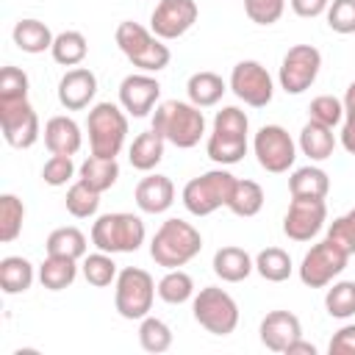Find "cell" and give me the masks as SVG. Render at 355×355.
<instances>
[{
  "label": "cell",
  "instance_id": "1",
  "mask_svg": "<svg viewBox=\"0 0 355 355\" xmlns=\"http://www.w3.org/2000/svg\"><path fill=\"white\" fill-rule=\"evenodd\" d=\"M153 130L178 150H191L205 136V114L186 100H164L153 111Z\"/></svg>",
  "mask_w": 355,
  "mask_h": 355
},
{
  "label": "cell",
  "instance_id": "2",
  "mask_svg": "<svg viewBox=\"0 0 355 355\" xmlns=\"http://www.w3.org/2000/svg\"><path fill=\"white\" fill-rule=\"evenodd\" d=\"M202 250V236L200 230L186 222V219H166L161 222V227L155 230L153 241H150V258L164 266V269H180L189 261H194Z\"/></svg>",
  "mask_w": 355,
  "mask_h": 355
},
{
  "label": "cell",
  "instance_id": "3",
  "mask_svg": "<svg viewBox=\"0 0 355 355\" xmlns=\"http://www.w3.org/2000/svg\"><path fill=\"white\" fill-rule=\"evenodd\" d=\"M116 47L122 50V55L139 69V72H161L166 69L172 53L169 47L164 44V39H158L150 28L133 22V19H125L116 25Z\"/></svg>",
  "mask_w": 355,
  "mask_h": 355
},
{
  "label": "cell",
  "instance_id": "4",
  "mask_svg": "<svg viewBox=\"0 0 355 355\" xmlns=\"http://www.w3.org/2000/svg\"><path fill=\"white\" fill-rule=\"evenodd\" d=\"M89 150L100 158H116L128 141V114L119 103H97L86 119Z\"/></svg>",
  "mask_w": 355,
  "mask_h": 355
},
{
  "label": "cell",
  "instance_id": "5",
  "mask_svg": "<svg viewBox=\"0 0 355 355\" xmlns=\"http://www.w3.org/2000/svg\"><path fill=\"white\" fill-rule=\"evenodd\" d=\"M147 239L144 222L136 214L128 211H111L100 214L92 225V244L103 252L119 255V252H136Z\"/></svg>",
  "mask_w": 355,
  "mask_h": 355
},
{
  "label": "cell",
  "instance_id": "6",
  "mask_svg": "<svg viewBox=\"0 0 355 355\" xmlns=\"http://www.w3.org/2000/svg\"><path fill=\"white\" fill-rule=\"evenodd\" d=\"M158 283L153 280V275L141 266H125L119 269L116 280H114V308L122 319L128 322H139L153 311L155 302V288Z\"/></svg>",
  "mask_w": 355,
  "mask_h": 355
},
{
  "label": "cell",
  "instance_id": "7",
  "mask_svg": "<svg viewBox=\"0 0 355 355\" xmlns=\"http://www.w3.org/2000/svg\"><path fill=\"white\" fill-rule=\"evenodd\" d=\"M233 186H236V175H230L225 166L208 169L183 186L180 202L191 216H208L216 208H227Z\"/></svg>",
  "mask_w": 355,
  "mask_h": 355
},
{
  "label": "cell",
  "instance_id": "8",
  "mask_svg": "<svg viewBox=\"0 0 355 355\" xmlns=\"http://www.w3.org/2000/svg\"><path fill=\"white\" fill-rule=\"evenodd\" d=\"M194 322L211 336H230L239 327V302L219 286H205L191 297Z\"/></svg>",
  "mask_w": 355,
  "mask_h": 355
},
{
  "label": "cell",
  "instance_id": "9",
  "mask_svg": "<svg viewBox=\"0 0 355 355\" xmlns=\"http://www.w3.org/2000/svg\"><path fill=\"white\" fill-rule=\"evenodd\" d=\"M349 255L336 247L330 239H322L311 244V250L300 261V280L308 288H327L344 269H347Z\"/></svg>",
  "mask_w": 355,
  "mask_h": 355
},
{
  "label": "cell",
  "instance_id": "10",
  "mask_svg": "<svg viewBox=\"0 0 355 355\" xmlns=\"http://www.w3.org/2000/svg\"><path fill=\"white\" fill-rule=\"evenodd\" d=\"M322 69V53L313 44H294L286 50L280 69H277V83L286 94H302L313 86Z\"/></svg>",
  "mask_w": 355,
  "mask_h": 355
},
{
  "label": "cell",
  "instance_id": "11",
  "mask_svg": "<svg viewBox=\"0 0 355 355\" xmlns=\"http://www.w3.org/2000/svg\"><path fill=\"white\" fill-rule=\"evenodd\" d=\"M230 92L250 108H266L275 97V80L261 61L244 58L230 69Z\"/></svg>",
  "mask_w": 355,
  "mask_h": 355
},
{
  "label": "cell",
  "instance_id": "12",
  "mask_svg": "<svg viewBox=\"0 0 355 355\" xmlns=\"http://www.w3.org/2000/svg\"><path fill=\"white\" fill-rule=\"evenodd\" d=\"M252 153H255L261 169H266L272 175L288 172L297 161V144H294V139L288 136V130L283 125L258 128V133L252 139Z\"/></svg>",
  "mask_w": 355,
  "mask_h": 355
},
{
  "label": "cell",
  "instance_id": "13",
  "mask_svg": "<svg viewBox=\"0 0 355 355\" xmlns=\"http://www.w3.org/2000/svg\"><path fill=\"white\" fill-rule=\"evenodd\" d=\"M0 130L8 147L14 150H28L39 141L42 125L39 114L28 100H14V103H0Z\"/></svg>",
  "mask_w": 355,
  "mask_h": 355
},
{
  "label": "cell",
  "instance_id": "14",
  "mask_svg": "<svg viewBox=\"0 0 355 355\" xmlns=\"http://www.w3.org/2000/svg\"><path fill=\"white\" fill-rule=\"evenodd\" d=\"M197 17H200V8L194 0H158V6L150 14V31L158 39L172 42L189 33Z\"/></svg>",
  "mask_w": 355,
  "mask_h": 355
},
{
  "label": "cell",
  "instance_id": "15",
  "mask_svg": "<svg viewBox=\"0 0 355 355\" xmlns=\"http://www.w3.org/2000/svg\"><path fill=\"white\" fill-rule=\"evenodd\" d=\"M327 222V202L324 200H305L291 197V205L283 216V233L291 241H311Z\"/></svg>",
  "mask_w": 355,
  "mask_h": 355
},
{
  "label": "cell",
  "instance_id": "16",
  "mask_svg": "<svg viewBox=\"0 0 355 355\" xmlns=\"http://www.w3.org/2000/svg\"><path fill=\"white\" fill-rule=\"evenodd\" d=\"M161 97V83L153 78V72H130L119 83V105L128 116H147Z\"/></svg>",
  "mask_w": 355,
  "mask_h": 355
},
{
  "label": "cell",
  "instance_id": "17",
  "mask_svg": "<svg viewBox=\"0 0 355 355\" xmlns=\"http://www.w3.org/2000/svg\"><path fill=\"white\" fill-rule=\"evenodd\" d=\"M258 336L269 352H286L288 344L302 336V322L291 311H269L258 324Z\"/></svg>",
  "mask_w": 355,
  "mask_h": 355
},
{
  "label": "cell",
  "instance_id": "18",
  "mask_svg": "<svg viewBox=\"0 0 355 355\" xmlns=\"http://www.w3.org/2000/svg\"><path fill=\"white\" fill-rule=\"evenodd\" d=\"M97 94V75L89 67H72L58 80V103L67 111H83Z\"/></svg>",
  "mask_w": 355,
  "mask_h": 355
},
{
  "label": "cell",
  "instance_id": "19",
  "mask_svg": "<svg viewBox=\"0 0 355 355\" xmlns=\"http://www.w3.org/2000/svg\"><path fill=\"white\" fill-rule=\"evenodd\" d=\"M133 200H136V205H139L141 214H153V216L155 214H164L175 202V183L166 175L153 172V175H147V178H141L136 183Z\"/></svg>",
  "mask_w": 355,
  "mask_h": 355
},
{
  "label": "cell",
  "instance_id": "20",
  "mask_svg": "<svg viewBox=\"0 0 355 355\" xmlns=\"http://www.w3.org/2000/svg\"><path fill=\"white\" fill-rule=\"evenodd\" d=\"M44 147L50 150V155H75L83 144V133H80V125L67 116V114H55L44 122Z\"/></svg>",
  "mask_w": 355,
  "mask_h": 355
},
{
  "label": "cell",
  "instance_id": "21",
  "mask_svg": "<svg viewBox=\"0 0 355 355\" xmlns=\"http://www.w3.org/2000/svg\"><path fill=\"white\" fill-rule=\"evenodd\" d=\"M211 266H214V275L219 280H225V283H241V280H247L255 272V258L244 247L227 244V247H219L214 252Z\"/></svg>",
  "mask_w": 355,
  "mask_h": 355
},
{
  "label": "cell",
  "instance_id": "22",
  "mask_svg": "<svg viewBox=\"0 0 355 355\" xmlns=\"http://www.w3.org/2000/svg\"><path fill=\"white\" fill-rule=\"evenodd\" d=\"M164 147H166V139L158 130H153V128L141 130L128 147V161L139 172H153L164 158Z\"/></svg>",
  "mask_w": 355,
  "mask_h": 355
},
{
  "label": "cell",
  "instance_id": "23",
  "mask_svg": "<svg viewBox=\"0 0 355 355\" xmlns=\"http://www.w3.org/2000/svg\"><path fill=\"white\" fill-rule=\"evenodd\" d=\"M36 277H39V269L28 258H22V255H6L0 261V288L8 297L25 294L33 286Z\"/></svg>",
  "mask_w": 355,
  "mask_h": 355
},
{
  "label": "cell",
  "instance_id": "24",
  "mask_svg": "<svg viewBox=\"0 0 355 355\" xmlns=\"http://www.w3.org/2000/svg\"><path fill=\"white\" fill-rule=\"evenodd\" d=\"M288 191L291 197H305V200H324L330 191V178L322 166L308 164V166H297L288 175Z\"/></svg>",
  "mask_w": 355,
  "mask_h": 355
},
{
  "label": "cell",
  "instance_id": "25",
  "mask_svg": "<svg viewBox=\"0 0 355 355\" xmlns=\"http://www.w3.org/2000/svg\"><path fill=\"white\" fill-rule=\"evenodd\" d=\"M225 92H227V83L222 80V75H216V72H211V69H200V72L189 75V80H186L189 103H194L197 108H211V105H216Z\"/></svg>",
  "mask_w": 355,
  "mask_h": 355
},
{
  "label": "cell",
  "instance_id": "26",
  "mask_svg": "<svg viewBox=\"0 0 355 355\" xmlns=\"http://www.w3.org/2000/svg\"><path fill=\"white\" fill-rule=\"evenodd\" d=\"M297 147H300L302 155H308L313 164L327 161V158L333 155V150H336V133H333V128L308 119V122L302 125V130H300Z\"/></svg>",
  "mask_w": 355,
  "mask_h": 355
},
{
  "label": "cell",
  "instance_id": "27",
  "mask_svg": "<svg viewBox=\"0 0 355 355\" xmlns=\"http://www.w3.org/2000/svg\"><path fill=\"white\" fill-rule=\"evenodd\" d=\"M11 39H14V44H17L22 53L39 55V53H44V50L53 47V39H55V36H53V31H50L42 19L25 17V19H19V22L14 25Z\"/></svg>",
  "mask_w": 355,
  "mask_h": 355
},
{
  "label": "cell",
  "instance_id": "28",
  "mask_svg": "<svg viewBox=\"0 0 355 355\" xmlns=\"http://www.w3.org/2000/svg\"><path fill=\"white\" fill-rule=\"evenodd\" d=\"M78 277V261L67 255H47L39 263V283L47 291H64Z\"/></svg>",
  "mask_w": 355,
  "mask_h": 355
},
{
  "label": "cell",
  "instance_id": "29",
  "mask_svg": "<svg viewBox=\"0 0 355 355\" xmlns=\"http://www.w3.org/2000/svg\"><path fill=\"white\" fill-rule=\"evenodd\" d=\"M247 136H233V133H216L211 130L208 133V141H205V153L214 164L219 166H233L239 164L244 155H247Z\"/></svg>",
  "mask_w": 355,
  "mask_h": 355
},
{
  "label": "cell",
  "instance_id": "30",
  "mask_svg": "<svg viewBox=\"0 0 355 355\" xmlns=\"http://www.w3.org/2000/svg\"><path fill=\"white\" fill-rule=\"evenodd\" d=\"M78 180H83L86 186H92L94 191H108L116 180H119V164L116 158H100V155H89L83 158V164L78 166Z\"/></svg>",
  "mask_w": 355,
  "mask_h": 355
},
{
  "label": "cell",
  "instance_id": "31",
  "mask_svg": "<svg viewBox=\"0 0 355 355\" xmlns=\"http://www.w3.org/2000/svg\"><path fill=\"white\" fill-rule=\"evenodd\" d=\"M44 250L47 255H67V258H75V261H83L86 250H89V241H86V233L75 225H64V227H55L47 241H44Z\"/></svg>",
  "mask_w": 355,
  "mask_h": 355
},
{
  "label": "cell",
  "instance_id": "32",
  "mask_svg": "<svg viewBox=\"0 0 355 355\" xmlns=\"http://www.w3.org/2000/svg\"><path fill=\"white\" fill-rule=\"evenodd\" d=\"M50 55L61 67H80L86 61V55H89V42H86V36L80 31H61L53 39Z\"/></svg>",
  "mask_w": 355,
  "mask_h": 355
},
{
  "label": "cell",
  "instance_id": "33",
  "mask_svg": "<svg viewBox=\"0 0 355 355\" xmlns=\"http://www.w3.org/2000/svg\"><path fill=\"white\" fill-rule=\"evenodd\" d=\"M263 200H266V197H263L261 183L236 178V186H233L230 200H227V211H230V214H236V216L250 219V216H255V214L263 208Z\"/></svg>",
  "mask_w": 355,
  "mask_h": 355
},
{
  "label": "cell",
  "instance_id": "34",
  "mask_svg": "<svg viewBox=\"0 0 355 355\" xmlns=\"http://www.w3.org/2000/svg\"><path fill=\"white\" fill-rule=\"evenodd\" d=\"M255 272L269 280V283H283L291 277L294 272V263H291V255L280 247H266L255 255Z\"/></svg>",
  "mask_w": 355,
  "mask_h": 355
},
{
  "label": "cell",
  "instance_id": "35",
  "mask_svg": "<svg viewBox=\"0 0 355 355\" xmlns=\"http://www.w3.org/2000/svg\"><path fill=\"white\" fill-rule=\"evenodd\" d=\"M80 272H83L86 283L94 286V288L111 286V283L116 280V275H119V269H116V263H114V255H111V252H103V250L86 252V255H83V263H80Z\"/></svg>",
  "mask_w": 355,
  "mask_h": 355
},
{
  "label": "cell",
  "instance_id": "36",
  "mask_svg": "<svg viewBox=\"0 0 355 355\" xmlns=\"http://www.w3.org/2000/svg\"><path fill=\"white\" fill-rule=\"evenodd\" d=\"M158 297L166 302V305H183L189 302L197 291H194V280L189 272L183 269H166V275L158 280Z\"/></svg>",
  "mask_w": 355,
  "mask_h": 355
},
{
  "label": "cell",
  "instance_id": "37",
  "mask_svg": "<svg viewBox=\"0 0 355 355\" xmlns=\"http://www.w3.org/2000/svg\"><path fill=\"white\" fill-rule=\"evenodd\" d=\"M139 344L144 352H153V355L166 352L172 347V327L164 319L147 313L144 319H139Z\"/></svg>",
  "mask_w": 355,
  "mask_h": 355
},
{
  "label": "cell",
  "instance_id": "38",
  "mask_svg": "<svg viewBox=\"0 0 355 355\" xmlns=\"http://www.w3.org/2000/svg\"><path fill=\"white\" fill-rule=\"evenodd\" d=\"M25 222V202L17 194H0V241L11 244L22 233Z\"/></svg>",
  "mask_w": 355,
  "mask_h": 355
},
{
  "label": "cell",
  "instance_id": "39",
  "mask_svg": "<svg viewBox=\"0 0 355 355\" xmlns=\"http://www.w3.org/2000/svg\"><path fill=\"white\" fill-rule=\"evenodd\" d=\"M64 205H67V211H69L75 219H89V216H94L97 208H100V191H94L92 186H86L83 180H72L69 189H67Z\"/></svg>",
  "mask_w": 355,
  "mask_h": 355
},
{
  "label": "cell",
  "instance_id": "40",
  "mask_svg": "<svg viewBox=\"0 0 355 355\" xmlns=\"http://www.w3.org/2000/svg\"><path fill=\"white\" fill-rule=\"evenodd\" d=\"M324 308L333 319L355 316V280H333L324 294Z\"/></svg>",
  "mask_w": 355,
  "mask_h": 355
},
{
  "label": "cell",
  "instance_id": "41",
  "mask_svg": "<svg viewBox=\"0 0 355 355\" xmlns=\"http://www.w3.org/2000/svg\"><path fill=\"white\" fill-rule=\"evenodd\" d=\"M308 119H313L319 125H327V128L341 125V119H344V100H338L333 94L313 97L311 105H308Z\"/></svg>",
  "mask_w": 355,
  "mask_h": 355
},
{
  "label": "cell",
  "instance_id": "42",
  "mask_svg": "<svg viewBox=\"0 0 355 355\" xmlns=\"http://www.w3.org/2000/svg\"><path fill=\"white\" fill-rule=\"evenodd\" d=\"M28 75L25 69L6 64L0 69V103H14V100H28Z\"/></svg>",
  "mask_w": 355,
  "mask_h": 355
},
{
  "label": "cell",
  "instance_id": "43",
  "mask_svg": "<svg viewBox=\"0 0 355 355\" xmlns=\"http://www.w3.org/2000/svg\"><path fill=\"white\" fill-rule=\"evenodd\" d=\"M324 239H330L347 255H355V208H349L344 216H336L327 225V236Z\"/></svg>",
  "mask_w": 355,
  "mask_h": 355
},
{
  "label": "cell",
  "instance_id": "44",
  "mask_svg": "<svg viewBox=\"0 0 355 355\" xmlns=\"http://www.w3.org/2000/svg\"><path fill=\"white\" fill-rule=\"evenodd\" d=\"M75 172H78V166H75L72 155H50V158L44 161V166H42V180H44L47 186L58 189V186L72 183Z\"/></svg>",
  "mask_w": 355,
  "mask_h": 355
},
{
  "label": "cell",
  "instance_id": "45",
  "mask_svg": "<svg viewBox=\"0 0 355 355\" xmlns=\"http://www.w3.org/2000/svg\"><path fill=\"white\" fill-rule=\"evenodd\" d=\"M324 17L333 33H355V0H330Z\"/></svg>",
  "mask_w": 355,
  "mask_h": 355
},
{
  "label": "cell",
  "instance_id": "46",
  "mask_svg": "<svg viewBox=\"0 0 355 355\" xmlns=\"http://www.w3.org/2000/svg\"><path fill=\"white\" fill-rule=\"evenodd\" d=\"M241 3H244V14L255 25H275L286 11V0H241Z\"/></svg>",
  "mask_w": 355,
  "mask_h": 355
},
{
  "label": "cell",
  "instance_id": "47",
  "mask_svg": "<svg viewBox=\"0 0 355 355\" xmlns=\"http://www.w3.org/2000/svg\"><path fill=\"white\" fill-rule=\"evenodd\" d=\"M344 119H341V147L355 155V80L344 92Z\"/></svg>",
  "mask_w": 355,
  "mask_h": 355
},
{
  "label": "cell",
  "instance_id": "48",
  "mask_svg": "<svg viewBox=\"0 0 355 355\" xmlns=\"http://www.w3.org/2000/svg\"><path fill=\"white\" fill-rule=\"evenodd\" d=\"M327 352L330 355H355V322L341 324L333 333V338L327 344Z\"/></svg>",
  "mask_w": 355,
  "mask_h": 355
},
{
  "label": "cell",
  "instance_id": "49",
  "mask_svg": "<svg viewBox=\"0 0 355 355\" xmlns=\"http://www.w3.org/2000/svg\"><path fill=\"white\" fill-rule=\"evenodd\" d=\"M291 11L297 17H305V19H313V17H322L330 6V0H288Z\"/></svg>",
  "mask_w": 355,
  "mask_h": 355
},
{
  "label": "cell",
  "instance_id": "50",
  "mask_svg": "<svg viewBox=\"0 0 355 355\" xmlns=\"http://www.w3.org/2000/svg\"><path fill=\"white\" fill-rule=\"evenodd\" d=\"M286 355H316V347H313L311 341H305V338L300 336L297 341H291V344H288Z\"/></svg>",
  "mask_w": 355,
  "mask_h": 355
}]
</instances>
